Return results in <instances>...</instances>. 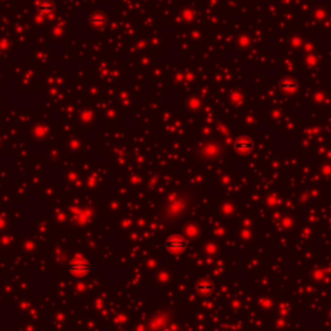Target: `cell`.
Returning a JSON list of instances; mask_svg holds the SVG:
<instances>
[{
  "label": "cell",
  "mask_w": 331,
  "mask_h": 331,
  "mask_svg": "<svg viewBox=\"0 0 331 331\" xmlns=\"http://www.w3.org/2000/svg\"><path fill=\"white\" fill-rule=\"evenodd\" d=\"M281 88H282V91L287 92V93H291V92L296 90V83L293 82V80H283L281 83Z\"/></svg>",
  "instance_id": "cell-6"
},
{
  "label": "cell",
  "mask_w": 331,
  "mask_h": 331,
  "mask_svg": "<svg viewBox=\"0 0 331 331\" xmlns=\"http://www.w3.org/2000/svg\"><path fill=\"white\" fill-rule=\"evenodd\" d=\"M234 149H236L238 153L247 154V153H250V151L254 149V144H252L251 140L246 139V137H241V139L236 140V143H234Z\"/></svg>",
  "instance_id": "cell-3"
},
{
  "label": "cell",
  "mask_w": 331,
  "mask_h": 331,
  "mask_svg": "<svg viewBox=\"0 0 331 331\" xmlns=\"http://www.w3.org/2000/svg\"><path fill=\"white\" fill-rule=\"evenodd\" d=\"M186 247V241L184 239V237L181 236H171L169 238L166 239V250L169 252H173V254H180L183 252Z\"/></svg>",
  "instance_id": "cell-2"
},
{
  "label": "cell",
  "mask_w": 331,
  "mask_h": 331,
  "mask_svg": "<svg viewBox=\"0 0 331 331\" xmlns=\"http://www.w3.org/2000/svg\"><path fill=\"white\" fill-rule=\"evenodd\" d=\"M212 289H214V286H212L210 282H206V281H201V282L197 285V291L201 294H203V295L210 294L211 291H212Z\"/></svg>",
  "instance_id": "cell-5"
},
{
  "label": "cell",
  "mask_w": 331,
  "mask_h": 331,
  "mask_svg": "<svg viewBox=\"0 0 331 331\" xmlns=\"http://www.w3.org/2000/svg\"><path fill=\"white\" fill-rule=\"evenodd\" d=\"M74 216H75V220L79 224H86L87 221H88V219H90L91 214H88V211L87 210H75V212H74Z\"/></svg>",
  "instance_id": "cell-4"
},
{
  "label": "cell",
  "mask_w": 331,
  "mask_h": 331,
  "mask_svg": "<svg viewBox=\"0 0 331 331\" xmlns=\"http://www.w3.org/2000/svg\"><path fill=\"white\" fill-rule=\"evenodd\" d=\"M91 269H92L91 261L87 259L86 256L80 255V254L72 257L68 264L69 275L74 278H84L90 275Z\"/></svg>",
  "instance_id": "cell-1"
}]
</instances>
